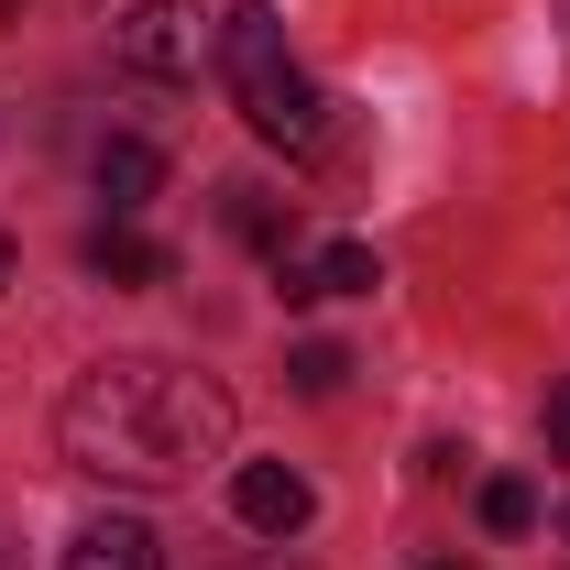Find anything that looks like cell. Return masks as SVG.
Segmentation results:
<instances>
[{"label": "cell", "mask_w": 570, "mask_h": 570, "mask_svg": "<svg viewBox=\"0 0 570 570\" xmlns=\"http://www.w3.org/2000/svg\"><path fill=\"white\" fill-rule=\"evenodd\" d=\"M230 515L285 549V538L318 515V494H307V472H285V461H242V472H230Z\"/></svg>", "instance_id": "277c9868"}, {"label": "cell", "mask_w": 570, "mask_h": 570, "mask_svg": "<svg viewBox=\"0 0 570 570\" xmlns=\"http://www.w3.org/2000/svg\"><path fill=\"white\" fill-rule=\"evenodd\" d=\"M88 275H110V285H165V275H176V253H165V242H142L132 219H99V230H88Z\"/></svg>", "instance_id": "52a82bcc"}, {"label": "cell", "mask_w": 570, "mask_h": 570, "mask_svg": "<svg viewBox=\"0 0 570 570\" xmlns=\"http://www.w3.org/2000/svg\"><path fill=\"white\" fill-rule=\"evenodd\" d=\"M428 570H472V560H428Z\"/></svg>", "instance_id": "4fadbf2b"}, {"label": "cell", "mask_w": 570, "mask_h": 570, "mask_svg": "<svg viewBox=\"0 0 570 570\" xmlns=\"http://www.w3.org/2000/svg\"><path fill=\"white\" fill-rule=\"evenodd\" d=\"M285 296L307 307V296H373L384 285V264H373V242H330V253H307V264H275Z\"/></svg>", "instance_id": "8992f818"}, {"label": "cell", "mask_w": 570, "mask_h": 570, "mask_svg": "<svg viewBox=\"0 0 570 570\" xmlns=\"http://www.w3.org/2000/svg\"><path fill=\"white\" fill-rule=\"evenodd\" d=\"M0 275H11V242H0Z\"/></svg>", "instance_id": "5bb4252c"}, {"label": "cell", "mask_w": 570, "mask_h": 570, "mask_svg": "<svg viewBox=\"0 0 570 570\" xmlns=\"http://www.w3.org/2000/svg\"><path fill=\"white\" fill-rule=\"evenodd\" d=\"M538 428H549V450H560V461H570V373H560V384H549V417H538Z\"/></svg>", "instance_id": "7c38bea8"}, {"label": "cell", "mask_w": 570, "mask_h": 570, "mask_svg": "<svg viewBox=\"0 0 570 570\" xmlns=\"http://www.w3.org/2000/svg\"><path fill=\"white\" fill-rule=\"evenodd\" d=\"M560 527H570V504H560Z\"/></svg>", "instance_id": "2e32d148"}, {"label": "cell", "mask_w": 570, "mask_h": 570, "mask_svg": "<svg viewBox=\"0 0 570 570\" xmlns=\"http://www.w3.org/2000/svg\"><path fill=\"white\" fill-rule=\"evenodd\" d=\"M110 45H121V67H132V77H198L209 22H198L187 0H132V11L110 22Z\"/></svg>", "instance_id": "3957f363"}, {"label": "cell", "mask_w": 570, "mask_h": 570, "mask_svg": "<svg viewBox=\"0 0 570 570\" xmlns=\"http://www.w3.org/2000/svg\"><path fill=\"white\" fill-rule=\"evenodd\" d=\"M67 570H165V538L142 515H88L67 538Z\"/></svg>", "instance_id": "5b68a950"}, {"label": "cell", "mask_w": 570, "mask_h": 570, "mask_svg": "<svg viewBox=\"0 0 570 570\" xmlns=\"http://www.w3.org/2000/svg\"><path fill=\"white\" fill-rule=\"evenodd\" d=\"M230 230H242V242H264V253H285V219H275L264 187H230Z\"/></svg>", "instance_id": "8fae6325"}, {"label": "cell", "mask_w": 570, "mask_h": 570, "mask_svg": "<svg viewBox=\"0 0 570 570\" xmlns=\"http://www.w3.org/2000/svg\"><path fill=\"white\" fill-rule=\"evenodd\" d=\"M230 384H209L198 362H165V352H110L88 362L56 406V439L88 483H121V494H176L198 483L219 450H230Z\"/></svg>", "instance_id": "6da1fadb"}, {"label": "cell", "mask_w": 570, "mask_h": 570, "mask_svg": "<svg viewBox=\"0 0 570 570\" xmlns=\"http://www.w3.org/2000/svg\"><path fill=\"white\" fill-rule=\"evenodd\" d=\"M483 527H494V538H527V527H538V494H527L515 472H494V483H483Z\"/></svg>", "instance_id": "30bf717a"}, {"label": "cell", "mask_w": 570, "mask_h": 570, "mask_svg": "<svg viewBox=\"0 0 570 570\" xmlns=\"http://www.w3.org/2000/svg\"><path fill=\"white\" fill-rule=\"evenodd\" d=\"M253 570H285V560H253Z\"/></svg>", "instance_id": "9a60e30c"}, {"label": "cell", "mask_w": 570, "mask_h": 570, "mask_svg": "<svg viewBox=\"0 0 570 570\" xmlns=\"http://www.w3.org/2000/svg\"><path fill=\"white\" fill-rule=\"evenodd\" d=\"M154 187H165V154H154V142H132V132L99 142V198H110V219H132Z\"/></svg>", "instance_id": "ba28073f"}, {"label": "cell", "mask_w": 570, "mask_h": 570, "mask_svg": "<svg viewBox=\"0 0 570 570\" xmlns=\"http://www.w3.org/2000/svg\"><path fill=\"white\" fill-rule=\"evenodd\" d=\"M0 11H11V0H0Z\"/></svg>", "instance_id": "e0dca14e"}, {"label": "cell", "mask_w": 570, "mask_h": 570, "mask_svg": "<svg viewBox=\"0 0 570 570\" xmlns=\"http://www.w3.org/2000/svg\"><path fill=\"white\" fill-rule=\"evenodd\" d=\"M219 77H230V99H242V121L285 154H318L330 142V99H318V77L285 56V22L264 0H242L230 22H219Z\"/></svg>", "instance_id": "7a4b0ae2"}, {"label": "cell", "mask_w": 570, "mask_h": 570, "mask_svg": "<svg viewBox=\"0 0 570 570\" xmlns=\"http://www.w3.org/2000/svg\"><path fill=\"white\" fill-rule=\"evenodd\" d=\"M285 384H296V395H341V384H352V352H341V341H296V352H285Z\"/></svg>", "instance_id": "9c48e42d"}]
</instances>
